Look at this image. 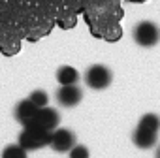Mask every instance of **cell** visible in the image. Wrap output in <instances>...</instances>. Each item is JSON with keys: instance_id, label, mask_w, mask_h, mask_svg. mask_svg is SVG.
<instances>
[{"instance_id": "obj_6", "label": "cell", "mask_w": 160, "mask_h": 158, "mask_svg": "<svg viewBox=\"0 0 160 158\" xmlns=\"http://www.w3.org/2000/svg\"><path fill=\"white\" fill-rule=\"evenodd\" d=\"M58 121H60V117H58L57 109H53V107H49V106H43V107H38V111H36V115H34V119H32L30 122H36V124H40L42 128L53 132V130L58 126Z\"/></svg>"}, {"instance_id": "obj_8", "label": "cell", "mask_w": 160, "mask_h": 158, "mask_svg": "<svg viewBox=\"0 0 160 158\" xmlns=\"http://www.w3.org/2000/svg\"><path fill=\"white\" fill-rule=\"evenodd\" d=\"M36 111H38V106H34V104L27 98V100H23V102L17 104V107H15V119H17L21 124H25V122H28V121L34 119Z\"/></svg>"}, {"instance_id": "obj_4", "label": "cell", "mask_w": 160, "mask_h": 158, "mask_svg": "<svg viewBox=\"0 0 160 158\" xmlns=\"http://www.w3.org/2000/svg\"><path fill=\"white\" fill-rule=\"evenodd\" d=\"M57 152H68L75 145V134L68 128H55L51 132V143H49Z\"/></svg>"}, {"instance_id": "obj_2", "label": "cell", "mask_w": 160, "mask_h": 158, "mask_svg": "<svg viewBox=\"0 0 160 158\" xmlns=\"http://www.w3.org/2000/svg\"><path fill=\"white\" fill-rule=\"evenodd\" d=\"M134 40L141 47H152L160 40V28L152 21H141L134 27Z\"/></svg>"}, {"instance_id": "obj_7", "label": "cell", "mask_w": 160, "mask_h": 158, "mask_svg": "<svg viewBox=\"0 0 160 158\" xmlns=\"http://www.w3.org/2000/svg\"><path fill=\"white\" fill-rule=\"evenodd\" d=\"M156 139H158V132L143 128V126H138L134 130V134H132V141L139 149H151V147H154Z\"/></svg>"}, {"instance_id": "obj_10", "label": "cell", "mask_w": 160, "mask_h": 158, "mask_svg": "<svg viewBox=\"0 0 160 158\" xmlns=\"http://www.w3.org/2000/svg\"><path fill=\"white\" fill-rule=\"evenodd\" d=\"M0 158H27V151L17 143H12V145H6L4 151H2V156Z\"/></svg>"}, {"instance_id": "obj_1", "label": "cell", "mask_w": 160, "mask_h": 158, "mask_svg": "<svg viewBox=\"0 0 160 158\" xmlns=\"http://www.w3.org/2000/svg\"><path fill=\"white\" fill-rule=\"evenodd\" d=\"M49 143H51V130H45L30 121L23 124V132L19 134V145L25 151H36Z\"/></svg>"}, {"instance_id": "obj_11", "label": "cell", "mask_w": 160, "mask_h": 158, "mask_svg": "<svg viewBox=\"0 0 160 158\" xmlns=\"http://www.w3.org/2000/svg\"><path fill=\"white\" fill-rule=\"evenodd\" d=\"M28 100H30L34 106H38V107H43V106H47V102H49V96H47V92H45V91H34V92L28 96Z\"/></svg>"}, {"instance_id": "obj_5", "label": "cell", "mask_w": 160, "mask_h": 158, "mask_svg": "<svg viewBox=\"0 0 160 158\" xmlns=\"http://www.w3.org/2000/svg\"><path fill=\"white\" fill-rule=\"evenodd\" d=\"M83 98V91L77 85H60V89L57 91V100L60 106L64 107H73L81 102Z\"/></svg>"}, {"instance_id": "obj_12", "label": "cell", "mask_w": 160, "mask_h": 158, "mask_svg": "<svg viewBox=\"0 0 160 158\" xmlns=\"http://www.w3.org/2000/svg\"><path fill=\"white\" fill-rule=\"evenodd\" d=\"M68 154H70V158H89L91 156V152L85 145H73L68 151Z\"/></svg>"}, {"instance_id": "obj_13", "label": "cell", "mask_w": 160, "mask_h": 158, "mask_svg": "<svg viewBox=\"0 0 160 158\" xmlns=\"http://www.w3.org/2000/svg\"><path fill=\"white\" fill-rule=\"evenodd\" d=\"M156 158H160V147H158V151H156Z\"/></svg>"}, {"instance_id": "obj_3", "label": "cell", "mask_w": 160, "mask_h": 158, "mask_svg": "<svg viewBox=\"0 0 160 158\" xmlns=\"http://www.w3.org/2000/svg\"><path fill=\"white\" fill-rule=\"evenodd\" d=\"M111 79H113L111 70H109L108 66H104V64H94V66H91V68L87 70V73H85V83H87L91 89H94V91H102V89L109 87Z\"/></svg>"}, {"instance_id": "obj_9", "label": "cell", "mask_w": 160, "mask_h": 158, "mask_svg": "<svg viewBox=\"0 0 160 158\" xmlns=\"http://www.w3.org/2000/svg\"><path fill=\"white\" fill-rule=\"evenodd\" d=\"M79 79V72L72 66H60L57 70V81L60 85H75Z\"/></svg>"}]
</instances>
